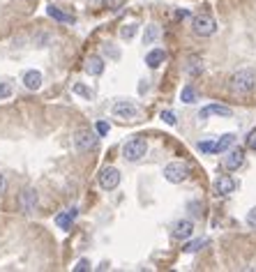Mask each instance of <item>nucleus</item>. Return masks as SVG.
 <instances>
[{"label": "nucleus", "instance_id": "1", "mask_svg": "<svg viewBox=\"0 0 256 272\" xmlns=\"http://www.w3.org/2000/svg\"><path fill=\"white\" fill-rule=\"evenodd\" d=\"M254 88H256V74L252 69H238L228 81V90L233 95H252Z\"/></svg>", "mask_w": 256, "mask_h": 272}, {"label": "nucleus", "instance_id": "2", "mask_svg": "<svg viewBox=\"0 0 256 272\" xmlns=\"http://www.w3.org/2000/svg\"><path fill=\"white\" fill-rule=\"evenodd\" d=\"M145 152H148V141H145L143 136H134V138H129L127 143L122 145V157L127 159V162L143 159Z\"/></svg>", "mask_w": 256, "mask_h": 272}, {"label": "nucleus", "instance_id": "3", "mask_svg": "<svg viewBox=\"0 0 256 272\" xmlns=\"http://www.w3.org/2000/svg\"><path fill=\"white\" fill-rule=\"evenodd\" d=\"M189 178V166L185 162H169L164 166V180L171 185H180Z\"/></svg>", "mask_w": 256, "mask_h": 272}, {"label": "nucleus", "instance_id": "4", "mask_svg": "<svg viewBox=\"0 0 256 272\" xmlns=\"http://www.w3.org/2000/svg\"><path fill=\"white\" fill-rule=\"evenodd\" d=\"M99 143V134L92 129H79L74 134V148L79 152H90L95 150Z\"/></svg>", "mask_w": 256, "mask_h": 272}, {"label": "nucleus", "instance_id": "5", "mask_svg": "<svg viewBox=\"0 0 256 272\" xmlns=\"http://www.w3.org/2000/svg\"><path fill=\"white\" fill-rule=\"evenodd\" d=\"M192 30H194V35H199V37H212V35L217 32V21L208 14H199L192 19Z\"/></svg>", "mask_w": 256, "mask_h": 272}, {"label": "nucleus", "instance_id": "6", "mask_svg": "<svg viewBox=\"0 0 256 272\" xmlns=\"http://www.w3.org/2000/svg\"><path fill=\"white\" fill-rule=\"evenodd\" d=\"M111 113L115 115V118H120V120H136V118L141 115V111H139V106H136L134 102H127V99H118V102L113 104Z\"/></svg>", "mask_w": 256, "mask_h": 272}, {"label": "nucleus", "instance_id": "7", "mask_svg": "<svg viewBox=\"0 0 256 272\" xmlns=\"http://www.w3.org/2000/svg\"><path fill=\"white\" fill-rule=\"evenodd\" d=\"M97 182L104 191H111V189H115L118 185H120V171H118L115 166H104L97 175Z\"/></svg>", "mask_w": 256, "mask_h": 272}, {"label": "nucleus", "instance_id": "8", "mask_svg": "<svg viewBox=\"0 0 256 272\" xmlns=\"http://www.w3.org/2000/svg\"><path fill=\"white\" fill-rule=\"evenodd\" d=\"M16 203H19V210H21V212H32L35 208H37V203H39L37 191H35L32 187L21 189V194H19V198H16Z\"/></svg>", "mask_w": 256, "mask_h": 272}, {"label": "nucleus", "instance_id": "9", "mask_svg": "<svg viewBox=\"0 0 256 272\" xmlns=\"http://www.w3.org/2000/svg\"><path fill=\"white\" fill-rule=\"evenodd\" d=\"M235 189H238V182L231 175H219L215 180V194L217 196H228V194H233Z\"/></svg>", "mask_w": 256, "mask_h": 272}, {"label": "nucleus", "instance_id": "10", "mask_svg": "<svg viewBox=\"0 0 256 272\" xmlns=\"http://www.w3.org/2000/svg\"><path fill=\"white\" fill-rule=\"evenodd\" d=\"M210 115H222V118H231V115H233V109H228V106H224V104H208L205 109H201L199 118H201V120H208Z\"/></svg>", "mask_w": 256, "mask_h": 272}, {"label": "nucleus", "instance_id": "11", "mask_svg": "<svg viewBox=\"0 0 256 272\" xmlns=\"http://www.w3.org/2000/svg\"><path fill=\"white\" fill-rule=\"evenodd\" d=\"M242 164H245V150L242 148H231L228 155L224 157V166L231 168V171H238Z\"/></svg>", "mask_w": 256, "mask_h": 272}, {"label": "nucleus", "instance_id": "12", "mask_svg": "<svg viewBox=\"0 0 256 272\" xmlns=\"http://www.w3.org/2000/svg\"><path fill=\"white\" fill-rule=\"evenodd\" d=\"M192 235H194V221L180 219L178 224H175V228H173V238H175V240H189Z\"/></svg>", "mask_w": 256, "mask_h": 272}, {"label": "nucleus", "instance_id": "13", "mask_svg": "<svg viewBox=\"0 0 256 272\" xmlns=\"http://www.w3.org/2000/svg\"><path fill=\"white\" fill-rule=\"evenodd\" d=\"M42 81H44V76H42V72H37V69H28V72L23 74V85H26L28 90H39V88H42Z\"/></svg>", "mask_w": 256, "mask_h": 272}, {"label": "nucleus", "instance_id": "14", "mask_svg": "<svg viewBox=\"0 0 256 272\" xmlns=\"http://www.w3.org/2000/svg\"><path fill=\"white\" fill-rule=\"evenodd\" d=\"M83 69H85V74L99 76L102 72H104V60H102L99 55H90V58L85 60V65H83Z\"/></svg>", "mask_w": 256, "mask_h": 272}, {"label": "nucleus", "instance_id": "15", "mask_svg": "<svg viewBox=\"0 0 256 272\" xmlns=\"http://www.w3.org/2000/svg\"><path fill=\"white\" fill-rule=\"evenodd\" d=\"M74 219H76V208H69V210L56 215V224H58V228H62V231H69Z\"/></svg>", "mask_w": 256, "mask_h": 272}, {"label": "nucleus", "instance_id": "16", "mask_svg": "<svg viewBox=\"0 0 256 272\" xmlns=\"http://www.w3.org/2000/svg\"><path fill=\"white\" fill-rule=\"evenodd\" d=\"M235 145V134H224L222 138L215 141V155H222V152H228Z\"/></svg>", "mask_w": 256, "mask_h": 272}, {"label": "nucleus", "instance_id": "17", "mask_svg": "<svg viewBox=\"0 0 256 272\" xmlns=\"http://www.w3.org/2000/svg\"><path fill=\"white\" fill-rule=\"evenodd\" d=\"M166 60V53H164V49H152L148 55H145V65L150 69H157L162 62Z\"/></svg>", "mask_w": 256, "mask_h": 272}, {"label": "nucleus", "instance_id": "18", "mask_svg": "<svg viewBox=\"0 0 256 272\" xmlns=\"http://www.w3.org/2000/svg\"><path fill=\"white\" fill-rule=\"evenodd\" d=\"M46 12H49V16H51V19H56L58 23H74L76 21L74 14H67V12H62L60 7H56V5H51Z\"/></svg>", "mask_w": 256, "mask_h": 272}, {"label": "nucleus", "instance_id": "19", "mask_svg": "<svg viewBox=\"0 0 256 272\" xmlns=\"http://www.w3.org/2000/svg\"><path fill=\"white\" fill-rule=\"evenodd\" d=\"M159 39V26L150 23V26H145V32H143V44H155Z\"/></svg>", "mask_w": 256, "mask_h": 272}, {"label": "nucleus", "instance_id": "20", "mask_svg": "<svg viewBox=\"0 0 256 272\" xmlns=\"http://www.w3.org/2000/svg\"><path fill=\"white\" fill-rule=\"evenodd\" d=\"M180 99L185 102V104H194V102H196V90L192 88V85H185L182 92H180Z\"/></svg>", "mask_w": 256, "mask_h": 272}, {"label": "nucleus", "instance_id": "21", "mask_svg": "<svg viewBox=\"0 0 256 272\" xmlns=\"http://www.w3.org/2000/svg\"><path fill=\"white\" fill-rule=\"evenodd\" d=\"M136 30H139V26H136V23H127V26H122V28H120V37L122 39H132L136 35Z\"/></svg>", "mask_w": 256, "mask_h": 272}, {"label": "nucleus", "instance_id": "22", "mask_svg": "<svg viewBox=\"0 0 256 272\" xmlns=\"http://www.w3.org/2000/svg\"><path fill=\"white\" fill-rule=\"evenodd\" d=\"M72 90H74L76 95H81L83 99H92V97H95V92H92L90 88H85V85H83V83H76L74 88H72Z\"/></svg>", "mask_w": 256, "mask_h": 272}, {"label": "nucleus", "instance_id": "23", "mask_svg": "<svg viewBox=\"0 0 256 272\" xmlns=\"http://www.w3.org/2000/svg\"><path fill=\"white\" fill-rule=\"evenodd\" d=\"M205 245H208V240H192V242H187V247H185V251H187V254H194V251L203 249Z\"/></svg>", "mask_w": 256, "mask_h": 272}, {"label": "nucleus", "instance_id": "24", "mask_svg": "<svg viewBox=\"0 0 256 272\" xmlns=\"http://www.w3.org/2000/svg\"><path fill=\"white\" fill-rule=\"evenodd\" d=\"M199 150L205 155H215V141H199Z\"/></svg>", "mask_w": 256, "mask_h": 272}, {"label": "nucleus", "instance_id": "25", "mask_svg": "<svg viewBox=\"0 0 256 272\" xmlns=\"http://www.w3.org/2000/svg\"><path fill=\"white\" fill-rule=\"evenodd\" d=\"M12 83H7V81H2L0 83V99H7V97H12Z\"/></svg>", "mask_w": 256, "mask_h": 272}, {"label": "nucleus", "instance_id": "26", "mask_svg": "<svg viewBox=\"0 0 256 272\" xmlns=\"http://www.w3.org/2000/svg\"><path fill=\"white\" fill-rule=\"evenodd\" d=\"M159 118H162V120H164L166 125H171V127H173L175 122H178V118H175L173 111H162V115H159Z\"/></svg>", "mask_w": 256, "mask_h": 272}, {"label": "nucleus", "instance_id": "27", "mask_svg": "<svg viewBox=\"0 0 256 272\" xmlns=\"http://www.w3.org/2000/svg\"><path fill=\"white\" fill-rule=\"evenodd\" d=\"M85 270H90V261H88V258H81V261L74 265V272H85Z\"/></svg>", "mask_w": 256, "mask_h": 272}, {"label": "nucleus", "instance_id": "28", "mask_svg": "<svg viewBox=\"0 0 256 272\" xmlns=\"http://www.w3.org/2000/svg\"><path fill=\"white\" fill-rule=\"evenodd\" d=\"M95 132H97L99 136H106L109 134V122H104V120H99L97 125H95Z\"/></svg>", "mask_w": 256, "mask_h": 272}, {"label": "nucleus", "instance_id": "29", "mask_svg": "<svg viewBox=\"0 0 256 272\" xmlns=\"http://www.w3.org/2000/svg\"><path fill=\"white\" fill-rule=\"evenodd\" d=\"M247 148L249 150H256V129H252L247 136Z\"/></svg>", "mask_w": 256, "mask_h": 272}, {"label": "nucleus", "instance_id": "30", "mask_svg": "<svg viewBox=\"0 0 256 272\" xmlns=\"http://www.w3.org/2000/svg\"><path fill=\"white\" fill-rule=\"evenodd\" d=\"M247 224H249L252 228H256V208L247 212Z\"/></svg>", "mask_w": 256, "mask_h": 272}, {"label": "nucleus", "instance_id": "31", "mask_svg": "<svg viewBox=\"0 0 256 272\" xmlns=\"http://www.w3.org/2000/svg\"><path fill=\"white\" fill-rule=\"evenodd\" d=\"M5 191H7V178H5V175L0 173V196H2Z\"/></svg>", "mask_w": 256, "mask_h": 272}, {"label": "nucleus", "instance_id": "32", "mask_svg": "<svg viewBox=\"0 0 256 272\" xmlns=\"http://www.w3.org/2000/svg\"><path fill=\"white\" fill-rule=\"evenodd\" d=\"M175 16H178V19H187L189 12H187V9H178V12H175Z\"/></svg>", "mask_w": 256, "mask_h": 272}]
</instances>
